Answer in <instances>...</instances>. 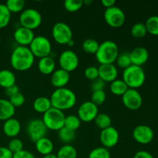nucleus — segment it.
<instances>
[{"instance_id":"nucleus-1","label":"nucleus","mask_w":158,"mask_h":158,"mask_svg":"<svg viewBox=\"0 0 158 158\" xmlns=\"http://www.w3.org/2000/svg\"><path fill=\"white\" fill-rule=\"evenodd\" d=\"M35 56L29 47L18 46L12 50L10 64L14 69L19 72L29 70L33 66Z\"/></svg>"},{"instance_id":"nucleus-2","label":"nucleus","mask_w":158,"mask_h":158,"mask_svg":"<svg viewBox=\"0 0 158 158\" xmlns=\"http://www.w3.org/2000/svg\"><path fill=\"white\" fill-rule=\"evenodd\" d=\"M77 100L75 93L66 87L56 89L50 97L52 107L62 111L73 107L77 103Z\"/></svg>"},{"instance_id":"nucleus-3","label":"nucleus","mask_w":158,"mask_h":158,"mask_svg":"<svg viewBox=\"0 0 158 158\" xmlns=\"http://www.w3.org/2000/svg\"><path fill=\"white\" fill-rule=\"evenodd\" d=\"M119 55V48L117 43L111 40H106L100 43L96 52V59L100 65L114 64Z\"/></svg>"},{"instance_id":"nucleus-4","label":"nucleus","mask_w":158,"mask_h":158,"mask_svg":"<svg viewBox=\"0 0 158 158\" xmlns=\"http://www.w3.org/2000/svg\"><path fill=\"white\" fill-rule=\"evenodd\" d=\"M122 80L127 85L130 89H137L141 87L146 80V74L141 66L131 65L123 69Z\"/></svg>"},{"instance_id":"nucleus-5","label":"nucleus","mask_w":158,"mask_h":158,"mask_svg":"<svg viewBox=\"0 0 158 158\" xmlns=\"http://www.w3.org/2000/svg\"><path fill=\"white\" fill-rule=\"evenodd\" d=\"M65 118L66 115L63 111L51 107L49 110L43 114L42 120L46 125L48 131L49 130L58 131L64 127Z\"/></svg>"},{"instance_id":"nucleus-6","label":"nucleus","mask_w":158,"mask_h":158,"mask_svg":"<svg viewBox=\"0 0 158 158\" xmlns=\"http://www.w3.org/2000/svg\"><path fill=\"white\" fill-rule=\"evenodd\" d=\"M33 56L39 59L49 56L52 52V44L47 37L44 35L35 36L29 46Z\"/></svg>"},{"instance_id":"nucleus-7","label":"nucleus","mask_w":158,"mask_h":158,"mask_svg":"<svg viewBox=\"0 0 158 158\" xmlns=\"http://www.w3.org/2000/svg\"><path fill=\"white\" fill-rule=\"evenodd\" d=\"M43 22V17L41 13L35 9H24L20 13L19 24L22 27L27 28L33 31L34 29L40 27Z\"/></svg>"},{"instance_id":"nucleus-8","label":"nucleus","mask_w":158,"mask_h":158,"mask_svg":"<svg viewBox=\"0 0 158 158\" xmlns=\"http://www.w3.org/2000/svg\"><path fill=\"white\" fill-rule=\"evenodd\" d=\"M52 35L58 44L67 45L73 40V31L70 26L66 23L59 22L54 24L52 29Z\"/></svg>"},{"instance_id":"nucleus-9","label":"nucleus","mask_w":158,"mask_h":158,"mask_svg":"<svg viewBox=\"0 0 158 158\" xmlns=\"http://www.w3.org/2000/svg\"><path fill=\"white\" fill-rule=\"evenodd\" d=\"M103 17L106 24L112 28L121 27L123 26L126 20L124 12L116 6L106 9Z\"/></svg>"},{"instance_id":"nucleus-10","label":"nucleus","mask_w":158,"mask_h":158,"mask_svg":"<svg viewBox=\"0 0 158 158\" xmlns=\"http://www.w3.org/2000/svg\"><path fill=\"white\" fill-rule=\"evenodd\" d=\"M47 132L48 129L42 119L31 120L26 126V133L28 137L33 143H35L37 140L43 137H46Z\"/></svg>"},{"instance_id":"nucleus-11","label":"nucleus","mask_w":158,"mask_h":158,"mask_svg":"<svg viewBox=\"0 0 158 158\" xmlns=\"http://www.w3.org/2000/svg\"><path fill=\"white\" fill-rule=\"evenodd\" d=\"M60 69L66 71L68 73L73 72L78 68L79 57L75 52L70 49L65 50L60 54L59 58Z\"/></svg>"},{"instance_id":"nucleus-12","label":"nucleus","mask_w":158,"mask_h":158,"mask_svg":"<svg viewBox=\"0 0 158 158\" xmlns=\"http://www.w3.org/2000/svg\"><path fill=\"white\" fill-rule=\"evenodd\" d=\"M122 102L126 108L131 110H137L143 104V98L137 89H128L122 96Z\"/></svg>"},{"instance_id":"nucleus-13","label":"nucleus","mask_w":158,"mask_h":158,"mask_svg":"<svg viewBox=\"0 0 158 158\" xmlns=\"http://www.w3.org/2000/svg\"><path fill=\"white\" fill-rule=\"evenodd\" d=\"M99 114L98 106H96L92 102L86 101L79 106L77 116L81 122L89 123L94 121Z\"/></svg>"},{"instance_id":"nucleus-14","label":"nucleus","mask_w":158,"mask_h":158,"mask_svg":"<svg viewBox=\"0 0 158 158\" xmlns=\"http://www.w3.org/2000/svg\"><path fill=\"white\" fill-rule=\"evenodd\" d=\"M134 140L140 144L147 145L152 142L154 137V132L152 128L148 125H138L133 131Z\"/></svg>"},{"instance_id":"nucleus-15","label":"nucleus","mask_w":158,"mask_h":158,"mask_svg":"<svg viewBox=\"0 0 158 158\" xmlns=\"http://www.w3.org/2000/svg\"><path fill=\"white\" fill-rule=\"evenodd\" d=\"M120 134L118 131L114 127H110L102 130L100 134V140L101 144L105 148H112L118 143Z\"/></svg>"},{"instance_id":"nucleus-16","label":"nucleus","mask_w":158,"mask_h":158,"mask_svg":"<svg viewBox=\"0 0 158 158\" xmlns=\"http://www.w3.org/2000/svg\"><path fill=\"white\" fill-rule=\"evenodd\" d=\"M35 36L33 31L22 26L17 28L13 33V38L18 46L26 47H29Z\"/></svg>"},{"instance_id":"nucleus-17","label":"nucleus","mask_w":158,"mask_h":158,"mask_svg":"<svg viewBox=\"0 0 158 158\" xmlns=\"http://www.w3.org/2000/svg\"><path fill=\"white\" fill-rule=\"evenodd\" d=\"M99 78L105 83H112L118 77V69L114 64H102L98 67Z\"/></svg>"},{"instance_id":"nucleus-18","label":"nucleus","mask_w":158,"mask_h":158,"mask_svg":"<svg viewBox=\"0 0 158 158\" xmlns=\"http://www.w3.org/2000/svg\"><path fill=\"white\" fill-rule=\"evenodd\" d=\"M70 80V75L69 73L63 70L62 69H56L52 74L50 77V82L52 86L56 89L66 87V85L69 83Z\"/></svg>"},{"instance_id":"nucleus-19","label":"nucleus","mask_w":158,"mask_h":158,"mask_svg":"<svg viewBox=\"0 0 158 158\" xmlns=\"http://www.w3.org/2000/svg\"><path fill=\"white\" fill-rule=\"evenodd\" d=\"M131 63L137 66H142L149 60V52L143 46L136 47L130 52Z\"/></svg>"},{"instance_id":"nucleus-20","label":"nucleus","mask_w":158,"mask_h":158,"mask_svg":"<svg viewBox=\"0 0 158 158\" xmlns=\"http://www.w3.org/2000/svg\"><path fill=\"white\" fill-rule=\"evenodd\" d=\"M2 130L5 135L7 136L8 137H10L11 139L15 138L21 131V123L19 120L12 117L4 121Z\"/></svg>"},{"instance_id":"nucleus-21","label":"nucleus","mask_w":158,"mask_h":158,"mask_svg":"<svg viewBox=\"0 0 158 158\" xmlns=\"http://www.w3.org/2000/svg\"><path fill=\"white\" fill-rule=\"evenodd\" d=\"M38 69L43 75L52 74L56 70V62L52 57H43L38 62Z\"/></svg>"},{"instance_id":"nucleus-22","label":"nucleus","mask_w":158,"mask_h":158,"mask_svg":"<svg viewBox=\"0 0 158 158\" xmlns=\"http://www.w3.org/2000/svg\"><path fill=\"white\" fill-rule=\"evenodd\" d=\"M15 114V108L9 100L0 99V120L6 121L12 118Z\"/></svg>"},{"instance_id":"nucleus-23","label":"nucleus","mask_w":158,"mask_h":158,"mask_svg":"<svg viewBox=\"0 0 158 158\" xmlns=\"http://www.w3.org/2000/svg\"><path fill=\"white\" fill-rule=\"evenodd\" d=\"M35 146L37 152L43 156L51 154L54 149V144L52 141L46 137L37 140L35 143Z\"/></svg>"},{"instance_id":"nucleus-24","label":"nucleus","mask_w":158,"mask_h":158,"mask_svg":"<svg viewBox=\"0 0 158 158\" xmlns=\"http://www.w3.org/2000/svg\"><path fill=\"white\" fill-rule=\"evenodd\" d=\"M16 82V77L12 71L9 69L0 70V86L4 89L13 86Z\"/></svg>"},{"instance_id":"nucleus-25","label":"nucleus","mask_w":158,"mask_h":158,"mask_svg":"<svg viewBox=\"0 0 158 158\" xmlns=\"http://www.w3.org/2000/svg\"><path fill=\"white\" fill-rule=\"evenodd\" d=\"M32 107L35 112L44 114L46 111H48L51 107H52L50 98H48L46 97H37L32 103Z\"/></svg>"},{"instance_id":"nucleus-26","label":"nucleus","mask_w":158,"mask_h":158,"mask_svg":"<svg viewBox=\"0 0 158 158\" xmlns=\"http://www.w3.org/2000/svg\"><path fill=\"white\" fill-rule=\"evenodd\" d=\"M128 89L129 88H128L127 85L125 83V82L120 79H117L113 81L112 83H110V92L115 96H121L122 97Z\"/></svg>"},{"instance_id":"nucleus-27","label":"nucleus","mask_w":158,"mask_h":158,"mask_svg":"<svg viewBox=\"0 0 158 158\" xmlns=\"http://www.w3.org/2000/svg\"><path fill=\"white\" fill-rule=\"evenodd\" d=\"M57 158H77V149L71 144H64L59 149Z\"/></svg>"},{"instance_id":"nucleus-28","label":"nucleus","mask_w":158,"mask_h":158,"mask_svg":"<svg viewBox=\"0 0 158 158\" xmlns=\"http://www.w3.org/2000/svg\"><path fill=\"white\" fill-rule=\"evenodd\" d=\"M58 137L64 144H70L76 137V132L63 127L58 131Z\"/></svg>"},{"instance_id":"nucleus-29","label":"nucleus","mask_w":158,"mask_h":158,"mask_svg":"<svg viewBox=\"0 0 158 158\" xmlns=\"http://www.w3.org/2000/svg\"><path fill=\"white\" fill-rule=\"evenodd\" d=\"M94 121L96 126L101 130H104L112 126V120L106 114H98Z\"/></svg>"},{"instance_id":"nucleus-30","label":"nucleus","mask_w":158,"mask_h":158,"mask_svg":"<svg viewBox=\"0 0 158 158\" xmlns=\"http://www.w3.org/2000/svg\"><path fill=\"white\" fill-rule=\"evenodd\" d=\"M81 126V120L77 115H68L66 116L64 122V127L71 130L73 131H77Z\"/></svg>"},{"instance_id":"nucleus-31","label":"nucleus","mask_w":158,"mask_h":158,"mask_svg":"<svg viewBox=\"0 0 158 158\" xmlns=\"http://www.w3.org/2000/svg\"><path fill=\"white\" fill-rule=\"evenodd\" d=\"M6 6L11 13H17L24 10L26 2L24 0H8Z\"/></svg>"},{"instance_id":"nucleus-32","label":"nucleus","mask_w":158,"mask_h":158,"mask_svg":"<svg viewBox=\"0 0 158 158\" xmlns=\"http://www.w3.org/2000/svg\"><path fill=\"white\" fill-rule=\"evenodd\" d=\"M100 46L98 41L94 39H86L82 44V48L85 52L88 54H96Z\"/></svg>"},{"instance_id":"nucleus-33","label":"nucleus","mask_w":158,"mask_h":158,"mask_svg":"<svg viewBox=\"0 0 158 158\" xmlns=\"http://www.w3.org/2000/svg\"><path fill=\"white\" fill-rule=\"evenodd\" d=\"M11 12L6 7V4L0 3V29L6 27L11 20Z\"/></svg>"},{"instance_id":"nucleus-34","label":"nucleus","mask_w":158,"mask_h":158,"mask_svg":"<svg viewBox=\"0 0 158 158\" xmlns=\"http://www.w3.org/2000/svg\"><path fill=\"white\" fill-rule=\"evenodd\" d=\"M148 33L158 35V15H151L144 23Z\"/></svg>"},{"instance_id":"nucleus-35","label":"nucleus","mask_w":158,"mask_h":158,"mask_svg":"<svg viewBox=\"0 0 158 158\" xmlns=\"http://www.w3.org/2000/svg\"><path fill=\"white\" fill-rule=\"evenodd\" d=\"M131 35L136 39H142L145 37L148 33L145 24L143 23H137L134 24L131 28Z\"/></svg>"},{"instance_id":"nucleus-36","label":"nucleus","mask_w":158,"mask_h":158,"mask_svg":"<svg viewBox=\"0 0 158 158\" xmlns=\"http://www.w3.org/2000/svg\"><path fill=\"white\" fill-rule=\"evenodd\" d=\"M110 152L109 149L103 147H99L93 149L89 152L88 158H110Z\"/></svg>"},{"instance_id":"nucleus-37","label":"nucleus","mask_w":158,"mask_h":158,"mask_svg":"<svg viewBox=\"0 0 158 158\" xmlns=\"http://www.w3.org/2000/svg\"><path fill=\"white\" fill-rule=\"evenodd\" d=\"M116 63L119 67L123 69H125L131 66L132 63H131V57H130V52H123L122 53H119L117 60H116Z\"/></svg>"},{"instance_id":"nucleus-38","label":"nucleus","mask_w":158,"mask_h":158,"mask_svg":"<svg viewBox=\"0 0 158 158\" xmlns=\"http://www.w3.org/2000/svg\"><path fill=\"white\" fill-rule=\"evenodd\" d=\"M65 9L69 12H76L83 6V0H66L63 2Z\"/></svg>"},{"instance_id":"nucleus-39","label":"nucleus","mask_w":158,"mask_h":158,"mask_svg":"<svg viewBox=\"0 0 158 158\" xmlns=\"http://www.w3.org/2000/svg\"><path fill=\"white\" fill-rule=\"evenodd\" d=\"M106 95L104 90H99V91H94L91 95V100L93 103L96 106H100L106 101Z\"/></svg>"},{"instance_id":"nucleus-40","label":"nucleus","mask_w":158,"mask_h":158,"mask_svg":"<svg viewBox=\"0 0 158 158\" xmlns=\"http://www.w3.org/2000/svg\"><path fill=\"white\" fill-rule=\"evenodd\" d=\"M8 148L11 151L12 154H16V153L20 152L23 149V143L20 139L15 137V138H12L9 142L8 144Z\"/></svg>"},{"instance_id":"nucleus-41","label":"nucleus","mask_w":158,"mask_h":158,"mask_svg":"<svg viewBox=\"0 0 158 158\" xmlns=\"http://www.w3.org/2000/svg\"><path fill=\"white\" fill-rule=\"evenodd\" d=\"M84 76L87 80L94 81L96 79L99 78L98 67L94 66H88L84 70Z\"/></svg>"},{"instance_id":"nucleus-42","label":"nucleus","mask_w":158,"mask_h":158,"mask_svg":"<svg viewBox=\"0 0 158 158\" xmlns=\"http://www.w3.org/2000/svg\"><path fill=\"white\" fill-rule=\"evenodd\" d=\"M9 100L12 103V106L15 108H16L20 107V106H22L24 104L25 101H26V98H25L24 95L22 93L19 92L15 94V95L12 96V97H10L9 99Z\"/></svg>"},{"instance_id":"nucleus-43","label":"nucleus","mask_w":158,"mask_h":158,"mask_svg":"<svg viewBox=\"0 0 158 158\" xmlns=\"http://www.w3.org/2000/svg\"><path fill=\"white\" fill-rule=\"evenodd\" d=\"M106 83L103 82L101 79L97 78L95 80L92 81L90 85V88L92 91H99V90H104Z\"/></svg>"},{"instance_id":"nucleus-44","label":"nucleus","mask_w":158,"mask_h":158,"mask_svg":"<svg viewBox=\"0 0 158 158\" xmlns=\"http://www.w3.org/2000/svg\"><path fill=\"white\" fill-rule=\"evenodd\" d=\"M12 158H35V157L30 151H26V150H23L20 152L14 154Z\"/></svg>"},{"instance_id":"nucleus-45","label":"nucleus","mask_w":158,"mask_h":158,"mask_svg":"<svg viewBox=\"0 0 158 158\" xmlns=\"http://www.w3.org/2000/svg\"><path fill=\"white\" fill-rule=\"evenodd\" d=\"M19 88L17 86L16 84L13 85V86H10V87H8L6 89H5V93H6V95L9 98L12 97V96L15 95L16 94L19 93Z\"/></svg>"},{"instance_id":"nucleus-46","label":"nucleus","mask_w":158,"mask_h":158,"mask_svg":"<svg viewBox=\"0 0 158 158\" xmlns=\"http://www.w3.org/2000/svg\"><path fill=\"white\" fill-rule=\"evenodd\" d=\"M13 154L7 147H0V158H12Z\"/></svg>"},{"instance_id":"nucleus-47","label":"nucleus","mask_w":158,"mask_h":158,"mask_svg":"<svg viewBox=\"0 0 158 158\" xmlns=\"http://www.w3.org/2000/svg\"><path fill=\"white\" fill-rule=\"evenodd\" d=\"M133 158H154L150 152L146 151H140L134 154Z\"/></svg>"},{"instance_id":"nucleus-48","label":"nucleus","mask_w":158,"mask_h":158,"mask_svg":"<svg viewBox=\"0 0 158 158\" xmlns=\"http://www.w3.org/2000/svg\"><path fill=\"white\" fill-rule=\"evenodd\" d=\"M101 4L106 9H108V8L113 7V6H115L116 1H114V0H101Z\"/></svg>"},{"instance_id":"nucleus-49","label":"nucleus","mask_w":158,"mask_h":158,"mask_svg":"<svg viewBox=\"0 0 158 158\" xmlns=\"http://www.w3.org/2000/svg\"><path fill=\"white\" fill-rule=\"evenodd\" d=\"M43 158H57L56 154H53V153H51V154H46V155H44Z\"/></svg>"},{"instance_id":"nucleus-50","label":"nucleus","mask_w":158,"mask_h":158,"mask_svg":"<svg viewBox=\"0 0 158 158\" xmlns=\"http://www.w3.org/2000/svg\"><path fill=\"white\" fill-rule=\"evenodd\" d=\"M93 2L91 1V0H85V1H83V5H86V6H88V5L89 4H92Z\"/></svg>"},{"instance_id":"nucleus-51","label":"nucleus","mask_w":158,"mask_h":158,"mask_svg":"<svg viewBox=\"0 0 158 158\" xmlns=\"http://www.w3.org/2000/svg\"><path fill=\"white\" fill-rule=\"evenodd\" d=\"M67 45H68V46H73V45H74V42H73V40H72V41L69 42V43H68Z\"/></svg>"},{"instance_id":"nucleus-52","label":"nucleus","mask_w":158,"mask_h":158,"mask_svg":"<svg viewBox=\"0 0 158 158\" xmlns=\"http://www.w3.org/2000/svg\"><path fill=\"white\" fill-rule=\"evenodd\" d=\"M0 43H1V37H0Z\"/></svg>"}]
</instances>
